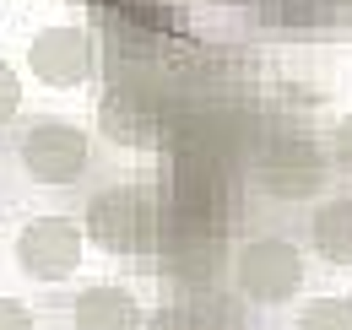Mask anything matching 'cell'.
<instances>
[{
    "label": "cell",
    "mask_w": 352,
    "mask_h": 330,
    "mask_svg": "<svg viewBox=\"0 0 352 330\" xmlns=\"http://www.w3.org/2000/svg\"><path fill=\"white\" fill-rule=\"evenodd\" d=\"M293 330H352V298H309Z\"/></svg>",
    "instance_id": "cell-11"
},
{
    "label": "cell",
    "mask_w": 352,
    "mask_h": 330,
    "mask_svg": "<svg viewBox=\"0 0 352 330\" xmlns=\"http://www.w3.org/2000/svg\"><path fill=\"white\" fill-rule=\"evenodd\" d=\"M87 239L103 244L109 254H146L157 244V211L146 206V195L131 184H109L87 201Z\"/></svg>",
    "instance_id": "cell-3"
},
{
    "label": "cell",
    "mask_w": 352,
    "mask_h": 330,
    "mask_svg": "<svg viewBox=\"0 0 352 330\" xmlns=\"http://www.w3.org/2000/svg\"><path fill=\"white\" fill-rule=\"evenodd\" d=\"M255 173H261V190L271 201H309L325 179V163L309 135L276 130V135L255 141Z\"/></svg>",
    "instance_id": "cell-4"
},
{
    "label": "cell",
    "mask_w": 352,
    "mask_h": 330,
    "mask_svg": "<svg viewBox=\"0 0 352 330\" xmlns=\"http://www.w3.org/2000/svg\"><path fill=\"white\" fill-rule=\"evenodd\" d=\"M141 330H206V325H201L195 309H184V303H163V309H152V314L141 320Z\"/></svg>",
    "instance_id": "cell-13"
},
{
    "label": "cell",
    "mask_w": 352,
    "mask_h": 330,
    "mask_svg": "<svg viewBox=\"0 0 352 330\" xmlns=\"http://www.w3.org/2000/svg\"><path fill=\"white\" fill-rule=\"evenodd\" d=\"M157 260H163V276H174L184 287H206L222 271V233L157 217Z\"/></svg>",
    "instance_id": "cell-7"
},
{
    "label": "cell",
    "mask_w": 352,
    "mask_h": 330,
    "mask_svg": "<svg viewBox=\"0 0 352 330\" xmlns=\"http://www.w3.org/2000/svg\"><path fill=\"white\" fill-rule=\"evenodd\" d=\"M92 38L82 28H44L33 49H28V65L44 87H82L92 76Z\"/></svg>",
    "instance_id": "cell-8"
},
{
    "label": "cell",
    "mask_w": 352,
    "mask_h": 330,
    "mask_svg": "<svg viewBox=\"0 0 352 330\" xmlns=\"http://www.w3.org/2000/svg\"><path fill=\"white\" fill-rule=\"evenodd\" d=\"M309 239H314V249H320V260L352 265V195H331L325 206L314 211Z\"/></svg>",
    "instance_id": "cell-10"
},
{
    "label": "cell",
    "mask_w": 352,
    "mask_h": 330,
    "mask_svg": "<svg viewBox=\"0 0 352 330\" xmlns=\"http://www.w3.org/2000/svg\"><path fill=\"white\" fill-rule=\"evenodd\" d=\"M0 330H38V320H33V309H28V303L0 298Z\"/></svg>",
    "instance_id": "cell-15"
},
{
    "label": "cell",
    "mask_w": 352,
    "mask_h": 330,
    "mask_svg": "<svg viewBox=\"0 0 352 330\" xmlns=\"http://www.w3.org/2000/svg\"><path fill=\"white\" fill-rule=\"evenodd\" d=\"M71 330H141V309L125 287H87L71 303Z\"/></svg>",
    "instance_id": "cell-9"
},
{
    "label": "cell",
    "mask_w": 352,
    "mask_h": 330,
    "mask_svg": "<svg viewBox=\"0 0 352 330\" xmlns=\"http://www.w3.org/2000/svg\"><path fill=\"white\" fill-rule=\"evenodd\" d=\"M16 109H22V82H16V71L0 60V124L16 120Z\"/></svg>",
    "instance_id": "cell-14"
},
{
    "label": "cell",
    "mask_w": 352,
    "mask_h": 330,
    "mask_svg": "<svg viewBox=\"0 0 352 330\" xmlns=\"http://www.w3.org/2000/svg\"><path fill=\"white\" fill-rule=\"evenodd\" d=\"M331 152H336V163L352 173V114L342 124H336V135H331Z\"/></svg>",
    "instance_id": "cell-16"
},
{
    "label": "cell",
    "mask_w": 352,
    "mask_h": 330,
    "mask_svg": "<svg viewBox=\"0 0 352 330\" xmlns=\"http://www.w3.org/2000/svg\"><path fill=\"white\" fill-rule=\"evenodd\" d=\"M16 163H22V173L33 184L65 190L92 168V141H87V130H76L71 120H33L16 135Z\"/></svg>",
    "instance_id": "cell-1"
},
{
    "label": "cell",
    "mask_w": 352,
    "mask_h": 330,
    "mask_svg": "<svg viewBox=\"0 0 352 330\" xmlns=\"http://www.w3.org/2000/svg\"><path fill=\"white\" fill-rule=\"evenodd\" d=\"M342 11V0H276V16L293 22V28H320Z\"/></svg>",
    "instance_id": "cell-12"
},
{
    "label": "cell",
    "mask_w": 352,
    "mask_h": 330,
    "mask_svg": "<svg viewBox=\"0 0 352 330\" xmlns=\"http://www.w3.org/2000/svg\"><path fill=\"white\" fill-rule=\"evenodd\" d=\"M98 124L120 146H157L163 124H168V98H163V87L146 82V76H114L103 87Z\"/></svg>",
    "instance_id": "cell-2"
},
{
    "label": "cell",
    "mask_w": 352,
    "mask_h": 330,
    "mask_svg": "<svg viewBox=\"0 0 352 330\" xmlns=\"http://www.w3.org/2000/svg\"><path fill=\"white\" fill-rule=\"evenodd\" d=\"M233 282L250 303H287L304 292V254L287 239H250L233 254Z\"/></svg>",
    "instance_id": "cell-5"
},
{
    "label": "cell",
    "mask_w": 352,
    "mask_h": 330,
    "mask_svg": "<svg viewBox=\"0 0 352 330\" xmlns=\"http://www.w3.org/2000/svg\"><path fill=\"white\" fill-rule=\"evenodd\" d=\"M16 265H22V276L49 282V287L65 282L82 265V222H71V217H33L16 233Z\"/></svg>",
    "instance_id": "cell-6"
}]
</instances>
